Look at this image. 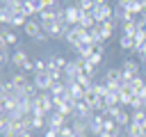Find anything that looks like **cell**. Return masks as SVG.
<instances>
[{
    "label": "cell",
    "instance_id": "1",
    "mask_svg": "<svg viewBox=\"0 0 146 137\" xmlns=\"http://www.w3.org/2000/svg\"><path fill=\"white\" fill-rule=\"evenodd\" d=\"M32 112H43L46 116H48L50 112H55V103H52L50 91H41V94L34 98V110H32Z\"/></svg>",
    "mask_w": 146,
    "mask_h": 137
},
{
    "label": "cell",
    "instance_id": "2",
    "mask_svg": "<svg viewBox=\"0 0 146 137\" xmlns=\"http://www.w3.org/2000/svg\"><path fill=\"white\" fill-rule=\"evenodd\" d=\"M82 14H84V11H82V9L78 7V5H66V7H64V21H66V23H68L71 27L80 23Z\"/></svg>",
    "mask_w": 146,
    "mask_h": 137
},
{
    "label": "cell",
    "instance_id": "3",
    "mask_svg": "<svg viewBox=\"0 0 146 137\" xmlns=\"http://www.w3.org/2000/svg\"><path fill=\"white\" fill-rule=\"evenodd\" d=\"M105 82H107L110 87L119 89V87L123 84V71H121V66H119V68H116V66L107 68V71H105Z\"/></svg>",
    "mask_w": 146,
    "mask_h": 137
},
{
    "label": "cell",
    "instance_id": "4",
    "mask_svg": "<svg viewBox=\"0 0 146 137\" xmlns=\"http://www.w3.org/2000/svg\"><path fill=\"white\" fill-rule=\"evenodd\" d=\"M121 71H123V78H135V75H139V71H141V64L137 62V59H123L121 62Z\"/></svg>",
    "mask_w": 146,
    "mask_h": 137
},
{
    "label": "cell",
    "instance_id": "5",
    "mask_svg": "<svg viewBox=\"0 0 146 137\" xmlns=\"http://www.w3.org/2000/svg\"><path fill=\"white\" fill-rule=\"evenodd\" d=\"M89 132L94 137H100L105 132V114H94L89 119Z\"/></svg>",
    "mask_w": 146,
    "mask_h": 137
},
{
    "label": "cell",
    "instance_id": "6",
    "mask_svg": "<svg viewBox=\"0 0 146 137\" xmlns=\"http://www.w3.org/2000/svg\"><path fill=\"white\" fill-rule=\"evenodd\" d=\"M135 91L130 89V84L128 82H123L121 87H119V98H121V107H130L132 105V100H135Z\"/></svg>",
    "mask_w": 146,
    "mask_h": 137
},
{
    "label": "cell",
    "instance_id": "7",
    "mask_svg": "<svg viewBox=\"0 0 146 137\" xmlns=\"http://www.w3.org/2000/svg\"><path fill=\"white\" fill-rule=\"evenodd\" d=\"M32 82L36 84V89L39 91H48L50 89V84H52V78H50V73L46 71V73H34L32 75Z\"/></svg>",
    "mask_w": 146,
    "mask_h": 137
},
{
    "label": "cell",
    "instance_id": "8",
    "mask_svg": "<svg viewBox=\"0 0 146 137\" xmlns=\"http://www.w3.org/2000/svg\"><path fill=\"white\" fill-rule=\"evenodd\" d=\"M96 112H94V107L82 98V100H78L75 103V116H82V119H91Z\"/></svg>",
    "mask_w": 146,
    "mask_h": 137
},
{
    "label": "cell",
    "instance_id": "9",
    "mask_svg": "<svg viewBox=\"0 0 146 137\" xmlns=\"http://www.w3.org/2000/svg\"><path fill=\"white\" fill-rule=\"evenodd\" d=\"M66 123H68V116H64L62 112H57V110H55V112H50V114H48V128H57V130H59V128H62V126H66Z\"/></svg>",
    "mask_w": 146,
    "mask_h": 137
},
{
    "label": "cell",
    "instance_id": "10",
    "mask_svg": "<svg viewBox=\"0 0 146 137\" xmlns=\"http://www.w3.org/2000/svg\"><path fill=\"white\" fill-rule=\"evenodd\" d=\"M66 64H68V59L62 57V55H52V57H48V71H64Z\"/></svg>",
    "mask_w": 146,
    "mask_h": 137
},
{
    "label": "cell",
    "instance_id": "11",
    "mask_svg": "<svg viewBox=\"0 0 146 137\" xmlns=\"http://www.w3.org/2000/svg\"><path fill=\"white\" fill-rule=\"evenodd\" d=\"M123 82H128V84H130V89H132L135 94L146 91V80H144L141 75H135V78H123Z\"/></svg>",
    "mask_w": 146,
    "mask_h": 137
},
{
    "label": "cell",
    "instance_id": "12",
    "mask_svg": "<svg viewBox=\"0 0 146 137\" xmlns=\"http://www.w3.org/2000/svg\"><path fill=\"white\" fill-rule=\"evenodd\" d=\"M23 30H25V34H27L30 39H36V37H39V34L43 32L41 23H39V21H34V18H30V21H27V25H25Z\"/></svg>",
    "mask_w": 146,
    "mask_h": 137
},
{
    "label": "cell",
    "instance_id": "13",
    "mask_svg": "<svg viewBox=\"0 0 146 137\" xmlns=\"http://www.w3.org/2000/svg\"><path fill=\"white\" fill-rule=\"evenodd\" d=\"M0 43H5V46H9V48H14V46H18V37H16L9 27H2V32H0Z\"/></svg>",
    "mask_w": 146,
    "mask_h": 137
},
{
    "label": "cell",
    "instance_id": "14",
    "mask_svg": "<svg viewBox=\"0 0 146 137\" xmlns=\"http://www.w3.org/2000/svg\"><path fill=\"white\" fill-rule=\"evenodd\" d=\"M0 94H2V98H5V100H11V98H16V96H18V89L11 84V80H5V82L0 84Z\"/></svg>",
    "mask_w": 146,
    "mask_h": 137
},
{
    "label": "cell",
    "instance_id": "15",
    "mask_svg": "<svg viewBox=\"0 0 146 137\" xmlns=\"http://www.w3.org/2000/svg\"><path fill=\"white\" fill-rule=\"evenodd\" d=\"M9 80H11V84L18 89V91H23V87L30 82V78H27V73H23V71H18V73H14V75H9Z\"/></svg>",
    "mask_w": 146,
    "mask_h": 137
},
{
    "label": "cell",
    "instance_id": "16",
    "mask_svg": "<svg viewBox=\"0 0 146 137\" xmlns=\"http://www.w3.org/2000/svg\"><path fill=\"white\" fill-rule=\"evenodd\" d=\"M0 135L2 137H16V126L9 119H0Z\"/></svg>",
    "mask_w": 146,
    "mask_h": 137
},
{
    "label": "cell",
    "instance_id": "17",
    "mask_svg": "<svg viewBox=\"0 0 146 137\" xmlns=\"http://www.w3.org/2000/svg\"><path fill=\"white\" fill-rule=\"evenodd\" d=\"M116 23H119V21H114V18H110V21H105V23H98V25H100V32H103V37H105V41H107V39L114 34Z\"/></svg>",
    "mask_w": 146,
    "mask_h": 137
},
{
    "label": "cell",
    "instance_id": "18",
    "mask_svg": "<svg viewBox=\"0 0 146 137\" xmlns=\"http://www.w3.org/2000/svg\"><path fill=\"white\" fill-rule=\"evenodd\" d=\"M139 30V18H130L125 23H121V34H135Z\"/></svg>",
    "mask_w": 146,
    "mask_h": 137
},
{
    "label": "cell",
    "instance_id": "19",
    "mask_svg": "<svg viewBox=\"0 0 146 137\" xmlns=\"http://www.w3.org/2000/svg\"><path fill=\"white\" fill-rule=\"evenodd\" d=\"M119 48L121 50H135V34H121L119 37Z\"/></svg>",
    "mask_w": 146,
    "mask_h": 137
},
{
    "label": "cell",
    "instance_id": "20",
    "mask_svg": "<svg viewBox=\"0 0 146 137\" xmlns=\"http://www.w3.org/2000/svg\"><path fill=\"white\" fill-rule=\"evenodd\" d=\"M144 130H146V123H137V121H132V123L125 128V132H128L130 137H144Z\"/></svg>",
    "mask_w": 146,
    "mask_h": 137
},
{
    "label": "cell",
    "instance_id": "21",
    "mask_svg": "<svg viewBox=\"0 0 146 137\" xmlns=\"http://www.w3.org/2000/svg\"><path fill=\"white\" fill-rule=\"evenodd\" d=\"M27 21H30L27 16H23L21 11H16V14H14V18H11V23H9V27H25V25H27Z\"/></svg>",
    "mask_w": 146,
    "mask_h": 137
},
{
    "label": "cell",
    "instance_id": "22",
    "mask_svg": "<svg viewBox=\"0 0 146 137\" xmlns=\"http://www.w3.org/2000/svg\"><path fill=\"white\" fill-rule=\"evenodd\" d=\"M11 55H14V53H9V46L0 43V64H2V66L11 64Z\"/></svg>",
    "mask_w": 146,
    "mask_h": 137
},
{
    "label": "cell",
    "instance_id": "23",
    "mask_svg": "<svg viewBox=\"0 0 146 137\" xmlns=\"http://www.w3.org/2000/svg\"><path fill=\"white\" fill-rule=\"evenodd\" d=\"M64 78H75L78 80V62L75 59H68V64L64 68Z\"/></svg>",
    "mask_w": 146,
    "mask_h": 137
},
{
    "label": "cell",
    "instance_id": "24",
    "mask_svg": "<svg viewBox=\"0 0 146 137\" xmlns=\"http://www.w3.org/2000/svg\"><path fill=\"white\" fill-rule=\"evenodd\" d=\"M21 14H23V16H27V18L36 16V9H34L32 0H23V5H21Z\"/></svg>",
    "mask_w": 146,
    "mask_h": 137
},
{
    "label": "cell",
    "instance_id": "25",
    "mask_svg": "<svg viewBox=\"0 0 146 137\" xmlns=\"http://www.w3.org/2000/svg\"><path fill=\"white\" fill-rule=\"evenodd\" d=\"M48 91H50V96H64L66 94V84L64 82H52Z\"/></svg>",
    "mask_w": 146,
    "mask_h": 137
},
{
    "label": "cell",
    "instance_id": "26",
    "mask_svg": "<svg viewBox=\"0 0 146 137\" xmlns=\"http://www.w3.org/2000/svg\"><path fill=\"white\" fill-rule=\"evenodd\" d=\"M75 5H78L84 14H91V11L96 9V2H94V0H75Z\"/></svg>",
    "mask_w": 146,
    "mask_h": 137
},
{
    "label": "cell",
    "instance_id": "27",
    "mask_svg": "<svg viewBox=\"0 0 146 137\" xmlns=\"http://www.w3.org/2000/svg\"><path fill=\"white\" fill-rule=\"evenodd\" d=\"M78 25H82V27H87V30H91L94 25H98L96 21H94V16L91 14H82V18H80V23Z\"/></svg>",
    "mask_w": 146,
    "mask_h": 137
},
{
    "label": "cell",
    "instance_id": "28",
    "mask_svg": "<svg viewBox=\"0 0 146 137\" xmlns=\"http://www.w3.org/2000/svg\"><path fill=\"white\" fill-rule=\"evenodd\" d=\"M48 71V59H34V73H46Z\"/></svg>",
    "mask_w": 146,
    "mask_h": 137
},
{
    "label": "cell",
    "instance_id": "29",
    "mask_svg": "<svg viewBox=\"0 0 146 137\" xmlns=\"http://www.w3.org/2000/svg\"><path fill=\"white\" fill-rule=\"evenodd\" d=\"M130 114H132V121L146 123V110H130Z\"/></svg>",
    "mask_w": 146,
    "mask_h": 137
},
{
    "label": "cell",
    "instance_id": "30",
    "mask_svg": "<svg viewBox=\"0 0 146 137\" xmlns=\"http://www.w3.org/2000/svg\"><path fill=\"white\" fill-rule=\"evenodd\" d=\"M87 62H89V64H91L94 68H98V66H100V62H103V55L94 50V55H91V57H87Z\"/></svg>",
    "mask_w": 146,
    "mask_h": 137
},
{
    "label": "cell",
    "instance_id": "31",
    "mask_svg": "<svg viewBox=\"0 0 146 137\" xmlns=\"http://www.w3.org/2000/svg\"><path fill=\"white\" fill-rule=\"evenodd\" d=\"M73 135H75V130H73V126H71V121L59 128V137H73Z\"/></svg>",
    "mask_w": 146,
    "mask_h": 137
},
{
    "label": "cell",
    "instance_id": "32",
    "mask_svg": "<svg viewBox=\"0 0 146 137\" xmlns=\"http://www.w3.org/2000/svg\"><path fill=\"white\" fill-rule=\"evenodd\" d=\"M21 5H23V0H2V7H9L14 11H21Z\"/></svg>",
    "mask_w": 146,
    "mask_h": 137
},
{
    "label": "cell",
    "instance_id": "33",
    "mask_svg": "<svg viewBox=\"0 0 146 137\" xmlns=\"http://www.w3.org/2000/svg\"><path fill=\"white\" fill-rule=\"evenodd\" d=\"M132 2H135V0H116V7H121V9H128V11H130Z\"/></svg>",
    "mask_w": 146,
    "mask_h": 137
},
{
    "label": "cell",
    "instance_id": "34",
    "mask_svg": "<svg viewBox=\"0 0 146 137\" xmlns=\"http://www.w3.org/2000/svg\"><path fill=\"white\" fill-rule=\"evenodd\" d=\"M135 55H137V57L141 59V64H144V62H146V43H144L141 48H137V50H135Z\"/></svg>",
    "mask_w": 146,
    "mask_h": 137
},
{
    "label": "cell",
    "instance_id": "35",
    "mask_svg": "<svg viewBox=\"0 0 146 137\" xmlns=\"http://www.w3.org/2000/svg\"><path fill=\"white\" fill-rule=\"evenodd\" d=\"M43 137H59V130L57 128H46L43 130Z\"/></svg>",
    "mask_w": 146,
    "mask_h": 137
},
{
    "label": "cell",
    "instance_id": "36",
    "mask_svg": "<svg viewBox=\"0 0 146 137\" xmlns=\"http://www.w3.org/2000/svg\"><path fill=\"white\" fill-rule=\"evenodd\" d=\"M16 135H18V137H32V130H18Z\"/></svg>",
    "mask_w": 146,
    "mask_h": 137
},
{
    "label": "cell",
    "instance_id": "37",
    "mask_svg": "<svg viewBox=\"0 0 146 137\" xmlns=\"http://www.w3.org/2000/svg\"><path fill=\"white\" fill-rule=\"evenodd\" d=\"M119 137H130V135H128V132H125V130H123V132H121V135H119Z\"/></svg>",
    "mask_w": 146,
    "mask_h": 137
},
{
    "label": "cell",
    "instance_id": "38",
    "mask_svg": "<svg viewBox=\"0 0 146 137\" xmlns=\"http://www.w3.org/2000/svg\"><path fill=\"white\" fill-rule=\"evenodd\" d=\"M141 71H144V73H146V62H144V64H141Z\"/></svg>",
    "mask_w": 146,
    "mask_h": 137
},
{
    "label": "cell",
    "instance_id": "39",
    "mask_svg": "<svg viewBox=\"0 0 146 137\" xmlns=\"http://www.w3.org/2000/svg\"><path fill=\"white\" fill-rule=\"evenodd\" d=\"M144 137H146V130H144Z\"/></svg>",
    "mask_w": 146,
    "mask_h": 137
},
{
    "label": "cell",
    "instance_id": "40",
    "mask_svg": "<svg viewBox=\"0 0 146 137\" xmlns=\"http://www.w3.org/2000/svg\"><path fill=\"white\" fill-rule=\"evenodd\" d=\"M144 7H146V0H144Z\"/></svg>",
    "mask_w": 146,
    "mask_h": 137
},
{
    "label": "cell",
    "instance_id": "41",
    "mask_svg": "<svg viewBox=\"0 0 146 137\" xmlns=\"http://www.w3.org/2000/svg\"><path fill=\"white\" fill-rule=\"evenodd\" d=\"M16 137H18V135H16Z\"/></svg>",
    "mask_w": 146,
    "mask_h": 137
}]
</instances>
